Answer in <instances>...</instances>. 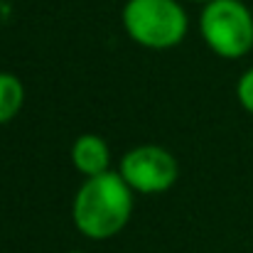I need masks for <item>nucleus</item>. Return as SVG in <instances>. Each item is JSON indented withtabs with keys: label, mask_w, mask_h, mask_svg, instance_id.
Instances as JSON below:
<instances>
[{
	"label": "nucleus",
	"mask_w": 253,
	"mask_h": 253,
	"mask_svg": "<svg viewBox=\"0 0 253 253\" xmlns=\"http://www.w3.org/2000/svg\"><path fill=\"white\" fill-rule=\"evenodd\" d=\"M204 44L221 59H241L253 49V12L244 0H209L199 15Z\"/></svg>",
	"instance_id": "3"
},
{
	"label": "nucleus",
	"mask_w": 253,
	"mask_h": 253,
	"mask_svg": "<svg viewBox=\"0 0 253 253\" xmlns=\"http://www.w3.org/2000/svg\"><path fill=\"white\" fill-rule=\"evenodd\" d=\"M25 84L12 72H0V126L15 121L25 106Z\"/></svg>",
	"instance_id": "6"
},
{
	"label": "nucleus",
	"mask_w": 253,
	"mask_h": 253,
	"mask_svg": "<svg viewBox=\"0 0 253 253\" xmlns=\"http://www.w3.org/2000/svg\"><path fill=\"white\" fill-rule=\"evenodd\" d=\"M182 2H202V5H204V2H209V0H182Z\"/></svg>",
	"instance_id": "8"
},
{
	"label": "nucleus",
	"mask_w": 253,
	"mask_h": 253,
	"mask_svg": "<svg viewBox=\"0 0 253 253\" xmlns=\"http://www.w3.org/2000/svg\"><path fill=\"white\" fill-rule=\"evenodd\" d=\"M236 98L241 108L253 116V67H249L236 82Z\"/></svg>",
	"instance_id": "7"
},
{
	"label": "nucleus",
	"mask_w": 253,
	"mask_h": 253,
	"mask_svg": "<svg viewBox=\"0 0 253 253\" xmlns=\"http://www.w3.org/2000/svg\"><path fill=\"white\" fill-rule=\"evenodd\" d=\"M135 192L116 172L86 177L72 199V221L88 241L116 239L133 216Z\"/></svg>",
	"instance_id": "1"
},
{
	"label": "nucleus",
	"mask_w": 253,
	"mask_h": 253,
	"mask_svg": "<svg viewBox=\"0 0 253 253\" xmlns=\"http://www.w3.org/2000/svg\"><path fill=\"white\" fill-rule=\"evenodd\" d=\"M69 253H84V251H69Z\"/></svg>",
	"instance_id": "9"
},
{
	"label": "nucleus",
	"mask_w": 253,
	"mask_h": 253,
	"mask_svg": "<svg viewBox=\"0 0 253 253\" xmlns=\"http://www.w3.org/2000/svg\"><path fill=\"white\" fill-rule=\"evenodd\" d=\"M126 35L145 49H172L189 32L182 0H126L121 10Z\"/></svg>",
	"instance_id": "2"
},
{
	"label": "nucleus",
	"mask_w": 253,
	"mask_h": 253,
	"mask_svg": "<svg viewBox=\"0 0 253 253\" xmlns=\"http://www.w3.org/2000/svg\"><path fill=\"white\" fill-rule=\"evenodd\" d=\"M72 165L82 177H96L111 169V148L96 133H82L72 145Z\"/></svg>",
	"instance_id": "5"
},
{
	"label": "nucleus",
	"mask_w": 253,
	"mask_h": 253,
	"mask_svg": "<svg viewBox=\"0 0 253 253\" xmlns=\"http://www.w3.org/2000/svg\"><path fill=\"white\" fill-rule=\"evenodd\" d=\"M118 174L128 182L135 194L155 197L169 192L179 179V163L177 158L163 145H135L130 148L121 163Z\"/></svg>",
	"instance_id": "4"
}]
</instances>
